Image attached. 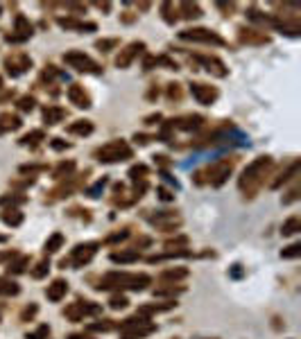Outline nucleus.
Returning a JSON list of instances; mask_svg holds the SVG:
<instances>
[{"instance_id": "obj_48", "label": "nucleus", "mask_w": 301, "mask_h": 339, "mask_svg": "<svg viewBox=\"0 0 301 339\" xmlns=\"http://www.w3.org/2000/svg\"><path fill=\"white\" fill-rule=\"evenodd\" d=\"M134 138H136V140H138V143H140V145L149 143V138H147V136H143V134H136V136H134Z\"/></svg>"}, {"instance_id": "obj_10", "label": "nucleus", "mask_w": 301, "mask_h": 339, "mask_svg": "<svg viewBox=\"0 0 301 339\" xmlns=\"http://www.w3.org/2000/svg\"><path fill=\"white\" fill-rule=\"evenodd\" d=\"M143 50H145V43H143V41H134V43H129V46L125 48V50H120L118 59H116V66H118V68H127V66L134 61V57H136V55H140Z\"/></svg>"}, {"instance_id": "obj_36", "label": "nucleus", "mask_w": 301, "mask_h": 339, "mask_svg": "<svg viewBox=\"0 0 301 339\" xmlns=\"http://www.w3.org/2000/svg\"><path fill=\"white\" fill-rule=\"evenodd\" d=\"M34 104H36V102H34V98H30V95H25V98L18 100V109L21 111H32Z\"/></svg>"}, {"instance_id": "obj_33", "label": "nucleus", "mask_w": 301, "mask_h": 339, "mask_svg": "<svg viewBox=\"0 0 301 339\" xmlns=\"http://www.w3.org/2000/svg\"><path fill=\"white\" fill-rule=\"evenodd\" d=\"M23 201H25V197H16V195H5V197H0V203H3V206H9V203H12V206H21Z\"/></svg>"}, {"instance_id": "obj_40", "label": "nucleus", "mask_w": 301, "mask_h": 339, "mask_svg": "<svg viewBox=\"0 0 301 339\" xmlns=\"http://www.w3.org/2000/svg\"><path fill=\"white\" fill-rule=\"evenodd\" d=\"M247 16H249L251 21H256V23H268V21H270L268 16H260L258 9H249V12H247Z\"/></svg>"}, {"instance_id": "obj_2", "label": "nucleus", "mask_w": 301, "mask_h": 339, "mask_svg": "<svg viewBox=\"0 0 301 339\" xmlns=\"http://www.w3.org/2000/svg\"><path fill=\"white\" fill-rule=\"evenodd\" d=\"M272 165V158L270 156H260V158H256L251 165H247V169L242 172V177H240V188L242 190H254V188H258L260 186V181H263V177H265V169H268Z\"/></svg>"}, {"instance_id": "obj_42", "label": "nucleus", "mask_w": 301, "mask_h": 339, "mask_svg": "<svg viewBox=\"0 0 301 339\" xmlns=\"http://www.w3.org/2000/svg\"><path fill=\"white\" fill-rule=\"evenodd\" d=\"M183 287H166V289H154L157 296H163V294H181Z\"/></svg>"}, {"instance_id": "obj_12", "label": "nucleus", "mask_w": 301, "mask_h": 339, "mask_svg": "<svg viewBox=\"0 0 301 339\" xmlns=\"http://www.w3.org/2000/svg\"><path fill=\"white\" fill-rule=\"evenodd\" d=\"M95 246L98 244H77L75 249H72V263L77 265V267H82V265H86L91 258H93V253H95Z\"/></svg>"}, {"instance_id": "obj_14", "label": "nucleus", "mask_w": 301, "mask_h": 339, "mask_svg": "<svg viewBox=\"0 0 301 339\" xmlns=\"http://www.w3.org/2000/svg\"><path fill=\"white\" fill-rule=\"evenodd\" d=\"M197 61L206 66V70L213 72V75H217V77H224L227 75L224 64H222L220 59H215V57H197Z\"/></svg>"}, {"instance_id": "obj_25", "label": "nucleus", "mask_w": 301, "mask_h": 339, "mask_svg": "<svg viewBox=\"0 0 301 339\" xmlns=\"http://www.w3.org/2000/svg\"><path fill=\"white\" fill-rule=\"evenodd\" d=\"M61 244H64V235H61V233H55V235L50 237V240L46 242V253H55V251H59Z\"/></svg>"}, {"instance_id": "obj_34", "label": "nucleus", "mask_w": 301, "mask_h": 339, "mask_svg": "<svg viewBox=\"0 0 301 339\" xmlns=\"http://www.w3.org/2000/svg\"><path fill=\"white\" fill-rule=\"evenodd\" d=\"M281 256H283V258H297V256H301V244L288 246V249L281 251Z\"/></svg>"}, {"instance_id": "obj_23", "label": "nucleus", "mask_w": 301, "mask_h": 339, "mask_svg": "<svg viewBox=\"0 0 301 339\" xmlns=\"http://www.w3.org/2000/svg\"><path fill=\"white\" fill-rule=\"evenodd\" d=\"M3 222L9 226H21L23 224V213H18L16 208H12V210H5L3 213Z\"/></svg>"}, {"instance_id": "obj_6", "label": "nucleus", "mask_w": 301, "mask_h": 339, "mask_svg": "<svg viewBox=\"0 0 301 339\" xmlns=\"http://www.w3.org/2000/svg\"><path fill=\"white\" fill-rule=\"evenodd\" d=\"M186 41H202V43H213V46H224V38L220 34H215L213 30H206V27H193V30H183L179 34Z\"/></svg>"}, {"instance_id": "obj_22", "label": "nucleus", "mask_w": 301, "mask_h": 339, "mask_svg": "<svg viewBox=\"0 0 301 339\" xmlns=\"http://www.w3.org/2000/svg\"><path fill=\"white\" fill-rule=\"evenodd\" d=\"M138 258H140L138 251H120V253H114V256H111V260H114V263H120V265L136 263Z\"/></svg>"}, {"instance_id": "obj_15", "label": "nucleus", "mask_w": 301, "mask_h": 339, "mask_svg": "<svg viewBox=\"0 0 301 339\" xmlns=\"http://www.w3.org/2000/svg\"><path fill=\"white\" fill-rule=\"evenodd\" d=\"M64 118H66V111L61 109V106L48 104L46 109H43V120H46V124H57V122H61Z\"/></svg>"}, {"instance_id": "obj_27", "label": "nucleus", "mask_w": 301, "mask_h": 339, "mask_svg": "<svg viewBox=\"0 0 301 339\" xmlns=\"http://www.w3.org/2000/svg\"><path fill=\"white\" fill-rule=\"evenodd\" d=\"M161 12H163V18H166V23H170V25L177 21V9H172V3H163V5H161Z\"/></svg>"}, {"instance_id": "obj_4", "label": "nucleus", "mask_w": 301, "mask_h": 339, "mask_svg": "<svg viewBox=\"0 0 301 339\" xmlns=\"http://www.w3.org/2000/svg\"><path fill=\"white\" fill-rule=\"evenodd\" d=\"M157 330L154 328V323L145 321V319H140L138 314L132 319H127L125 323H120V332H123V339H140L145 335H152V332Z\"/></svg>"}, {"instance_id": "obj_29", "label": "nucleus", "mask_w": 301, "mask_h": 339, "mask_svg": "<svg viewBox=\"0 0 301 339\" xmlns=\"http://www.w3.org/2000/svg\"><path fill=\"white\" fill-rule=\"evenodd\" d=\"M43 138H46V134H43V132H39V129H36V132H32V134L23 136V138H21V143H23V145H36L39 140H43Z\"/></svg>"}, {"instance_id": "obj_50", "label": "nucleus", "mask_w": 301, "mask_h": 339, "mask_svg": "<svg viewBox=\"0 0 301 339\" xmlns=\"http://www.w3.org/2000/svg\"><path fill=\"white\" fill-rule=\"evenodd\" d=\"M68 339H93V337H89V335H70Z\"/></svg>"}, {"instance_id": "obj_3", "label": "nucleus", "mask_w": 301, "mask_h": 339, "mask_svg": "<svg viewBox=\"0 0 301 339\" xmlns=\"http://www.w3.org/2000/svg\"><path fill=\"white\" fill-rule=\"evenodd\" d=\"M95 156L102 163H116V161H125V158H132L134 152L125 140H111V143L102 145L100 149H95Z\"/></svg>"}, {"instance_id": "obj_18", "label": "nucleus", "mask_w": 301, "mask_h": 339, "mask_svg": "<svg viewBox=\"0 0 301 339\" xmlns=\"http://www.w3.org/2000/svg\"><path fill=\"white\" fill-rule=\"evenodd\" d=\"M93 132V122L89 120H77V122L68 124V134H77V136H89Z\"/></svg>"}, {"instance_id": "obj_37", "label": "nucleus", "mask_w": 301, "mask_h": 339, "mask_svg": "<svg viewBox=\"0 0 301 339\" xmlns=\"http://www.w3.org/2000/svg\"><path fill=\"white\" fill-rule=\"evenodd\" d=\"M25 265H27V258H21L18 263H14V265H9V274H21V271H25Z\"/></svg>"}, {"instance_id": "obj_47", "label": "nucleus", "mask_w": 301, "mask_h": 339, "mask_svg": "<svg viewBox=\"0 0 301 339\" xmlns=\"http://www.w3.org/2000/svg\"><path fill=\"white\" fill-rule=\"evenodd\" d=\"M159 120H161V115H149V118H145V122H147V124H157L159 122Z\"/></svg>"}, {"instance_id": "obj_45", "label": "nucleus", "mask_w": 301, "mask_h": 339, "mask_svg": "<svg viewBox=\"0 0 301 339\" xmlns=\"http://www.w3.org/2000/svg\"><path fill=\"white\" fill-rule=\"evenodd\" d=\"M52 147H55V149H66V147H70V145H68V143H64V140H61V138H52Z\"/></svg>"}, {"instance_id": "obj_21", "label": "nucleus", "mask_w": 301, "mask_h": 339, "mask_svg": "<svg viewBox=\"0 0 301 339\" xmlns=\"http://www.w3.org/2000/svg\"><path fill=\"white\" fill-rule=\"evenodd\" d=\"M18 292H21V287L12 278H0V296H16Z\"/></svg>"}, {"instance_id": "obj_39", "label": "nucleus", "mask_w": 301, "mask_h": 339, "mask_svg": "<svg viewBox=\"0 0 301 339\" xmlns=\"http://www.w3.org/2000/svg\"><path fill=\"white\" fill-rule=\"evenodd\" d=\"M111 328H114V323H111L109 319H104L102 323H91L89 330H102V332H106V330H111Z\"/></svg>"}, {"instance_id": "obj_20", "label": "nucleus", "mask_w": 301, "mask_h": 339, "mask_svg": "<svg viewBox=\"0 0 301 339\" xmlns=\"http://www.w3.org/2000/svg\"><path fill=\"white\" fill-rule=\"evenodd\" d=\"M179 9H181V14H183L186 21H193V18L202 16V9H200V5H197V3H181V5H179Z\"/></svg>"}, {"instance_id": "obj_30", "label": "nucleus", "mask_w": 301, "mask_h": 339, "mask_svg": "<svg viewBox=\"0 0 301 339\" xmlns=\"http://www.w3.org/2000/svg\"><path fill=\"white\" fill-rule=\"evenodd\" d=\"M48 271H50V263L43 260V263H39L36 267L32 269V276H34V278H43V276H48Z\"/></svg>"}, {"instance_id": "obj_32", "label": "nucleus", "mask_w": 301, "mask_h": 339, "mask_svg": "<svg viewBox=\"0 0 301 339\" xmlns=\"http://www.w3.org/2000/svg\"><path fill=\"white\" fill-rule=\"evenodd\" d=\"M109 305H111L114 310H123V308H127V296H123V294H116V296H111Z\"/></svg>"}, {"instance_id": "obj_38", "label": "nucleus", "mask_w": 301, "mask_h": 339, "mask_svg": "<svg viewBox=\"0 0 301 339\" xmlns=\"http://www.w3.org/2000/svg\"><path fill=\"white\" fill-rule=\"evenodd\" d=\"M48 335H50V328H48V326H41L36 332H30V335H27V339H48Z\"/></svg>"}, {"instance_id": "obj_16", "label": "nucleus", "mask_w": 301, "mask_h": 339, "mask_svg": "<svg viewBox=\"0 0 301 339\" xmlns=\"http://www.w3.org/2000/svg\"><path fill=\"white\" fill-rule=\"evenodd\" d=\"M172 122H177L179 129H183V132H191V129H200L206 120L202 118V115H186V118H179V120H172Z\"/></svg>"}, {"instance_id": "obj_51", "label": "nucleus", "mask_w": 301, "mask_h": 339, "mask_svg": "<svg viewBox=\"0 0 301 339\" xmlns=\"http://www.w3.org/2000/svg\"><path fill=\"white\" fill-rule=\"evenodd\" d=\"M0 89H3V77H0Z\"/></svg>"}, {"instance_id": "obj_17", "label": "nucleus", "mask_w": 301, "mask_h": 339, "mask_svg": "<svg viewBox=\"0 0 301 339\" xmlns=\"http://www.w3.org/2000/svg\"><path fill=\"white\" fill-rule=\"evenodd\" d=\"M21 124H23L21 118L14 115V113H3V115H0V134H3V132H14V129H18Z\"/></svg>"}, {"instance_id": "obj_43", "label": "nucleus", "mask_w": 301, "mask_h": 339, "mask_svg": "<svg viewBox=\"0 0 301 339\" xmlns=\"http://www.w3.org/2000/svg\"><path fill=\"white\" fill-rule=\"evenodd\" d=\"M104 183H106V179H100V181L89 190V197H98V192L102 190V188H104Z\"/></svg>"}, {"instance_id": "obj_28", "label": "nucleus", "mask_w": 301, "mask_h": 339, "mask_svg": "<svg viewBox=\"0 0 301 339\" xmlns=\"http://www.w3.org/2000/svg\"><path fill=\"white\" fill-rule=\"evenodd\" d=\"M75 169V163L72 161H68V163H59V167L55 169V179H64V177H68V174Z\"/></svg>"}, {"instance_id": "obj_11", "label": "nucleus", "mask_w": 301, "mask_h": 339, "mask_svg": "<svg viewBox=\"0 0 301 339\" xmlns=\"http://www.w3.org/2000/svg\"><path fill=\"white\" fill-rule=\"evenodd\" d=\"M231 165H234L231 161H220V163H215V165L208 169L213 186H222V183L227 181V177H229V172H231Z\"/></svg>"}, {"instance_id": "obj_19", "label": "nucleus", "mask_w": 301, "mask_h": 339, "mask_svg": "<svg viewBox=\"0 0 301 339\" xmlns=\"http://www.w3.org/2000/svg\"><path fill=\"white\" fill-rule=\"evenodd\" d=\"M14 23H16V32H21L18 36H21L23 41L32 36V23L27 21V18L23 16V14H18V16H16V21H14Z\"/></svg>"}, {"instance_id": "obj_49", "label": "nucleus", "mask_w": 301, "mask_h": 339, "mask_svg": "<svg viewBox=\"0 0 301 339\" xmlns=\"http://www.w3.org/2000/svg\"><path fill=\"white\" fill-rule=\"evenodd\" d=\"M95 5H98V7H100V9H104V12H109V7H111V5H109V3H95Z\"/></svg>"}, {"instance_id": "obj_26", "label": "nucleus", "mask_w": 301, "mask_h": 339, "mask_svg": "<svg viewBox=\"0 0 301 339\" xmlns=\"http://www.w3.org/2000/svg\"><path fill=\"white\" fill-rule=\"evenodd\" d=\"M186 276H188V269L179 267V269H168V271H163L161 278H163V280H177V278H186Z\"/></svg>"}, {"instance_id": "obj_31", "label": "nucleus", "mask_w": 301, "mask_h": 339, "mask_svg": "<svg viewBox=\"0 0 301 339\" xmlns=\"http://www.w3.org/2000/svg\"><path fill=\"white\" fill-rule=\"evenodd\" d=\"M145 174H147V165H143V163H138V165H134L129 169V177L134 179V181H138V179H143Z\"/></svg>"}, {"instance_id": "obj_41", "label": "nucleus", "mask_w": 301, "mask_h": 339, "mask_svg": "<svg viewBox=\"0 0 301 339\" xmlns=\"http://www.w3.org/2000/svg\"><path fill=\"white\" fill-rule=\"evenodd\" d=\"M168 98H170V100H179V98H181V89H179V84H170Z\"/></svg>"}, {"instance_id": "obj_5", "label": "nucleus", "mask_w": 301, "mask_h": 339, "mask_svg": "<svg viewBox=\"0 0 301 339\" xmlns=\"http://www.w3.org/2000/svg\"><path fill=\"white\" fill-rule=\"evenodd\" d=\"M64 61L70 68H75V70H80V72H93V75H100L102 72V66L100 64H95L93 59H91L89 55H84L82 50H70V52H66L64 55Z\"/></svg>"}, {"instance_id": "obj_8", "label": "nucleus", "mask_w": 301, "mask_h": 339, "mask_svg": "<svg viewBox=\"0 0 301 339\" xmlns=\"http://www.w3.org/2000/svg\"><path fill=\"white\" fill-rule=\"evenodd\" d=\"M5 66H7V72L12 77H18V75H23L25 70H30V66H32V59L27 55H23V52H18V55H12V57H7L5 59Z\"/></svg>"}, {"instance_id": "obj_44", "label": "nucleus", "mask_w": 301, "mask_h": 339, "mask_svg": "<svg viewBox=\"0 0 301 339\" xmlns=\"http://www.w3.org/2000/svg\"><path fill=\"white\" fill-rule=\"evenodd\" d=\"M36 305H30V308H25V310H23V321H27V319H32L34 317V314H36Z\"/></svg>"}, {"instance_id": "obj_1", "label": "nucleus", "mask_w": 301, "mask_h": 339, "mask_svg": "<svg viewBox=\"0 0 301 339\" xmlns=\"http://www.w3.org/2000/svg\"><path fill=\"white\" fill-rule=\"evenodd\" d=\"M152 283L147 274H120V271H111L100 280V289H114V287H129V289H145Z\"/></svg>"}, {"instance_id": "obj_24", "label": "nucleus", "mask_w": 301, "mask_h": 339, "mask_svg": "<svg viewBox=\"0 0 301 339\" xmlns=\"http://www.w3.org/2000/svg\"><path fill=\"white\" fill-rule=\"evenodd\" d=\"M297 231H301V220H299V215L290 217V220L285 222L283 226H281V233H283V235H294Z\"/></svg>"}, {"instance_id": "obj_13", "label": "nucleus", "mask_w": 301, "mask_h": 339, "mask_svg": "<svg viewBox=\"0 0 301 339\" xmlns=\"http://www.w3.org/2000/svg\"><path fill=\"white\" fill-rule=\"evenodd\" d=\"M66 292H68V283L66 280H61V278H57L52 285H48V289H46V296L50 299V301H61V299L66 296Z\"/></svg>"}, {"instance_id": "obj_9", "label": "nucleus", "mask_w": 301, "mask_h": 339, "mask_svg": "<svg viewBox=\"0 0 301 339\" xmlns=\"http://www.w3.org/2000/svg\"><path fill=\"white\" fill-rule=\"evenodd\" d=\"M66 95H68V100H70V104H75L77 109H89L91 106V98H89V93L84 91L82 84H70L68 91H66Z\"/></svg>"}, {"instance_id": "obj_7", "label": "nucleus", "mask_w": 301, "mask_h": 339, "mask_svg": "<svg viewBox=\"0 0 301 339\" xmlns=\"http://www.w3.org/2000/svg\"><path fill=\"white\" fill-rule=\"evenodd\" d=\"M191 93H193V98L200 102V104H204V106H211L213 102L217 100V89H215V86L200 84V81L191 84Z\"/></svg>"}, {"instance_id": "obj_46", "label": "nucleus", "mask_w": 301, "mask_h": 339, "mask_svg": "<svg viewBox=\"0 0 301 339\" xmlns=\"http://www.w3.org/2000/svg\"><path fill=\"white\" fill-rule=\"evenodd\" d=\"M159 197H161L163 201H170V199H172V192L166 190V188H159Z\"/></svg>"}, {"instance_id": "obj_35", "label": "nucleus", "mask_w": 301, "mask_h": 339, "mask_svg": "<svg viewBox=\"0 0 301 339\" xmlns=\"http://www.w3.org/2000/svg\"><path fill=\"white\" fill-rule=\"evenodd\" d=\"M118 46V38H102V41L95 43V48H100V50H111V48H116Z\"/></svg>"}]
</instances>
